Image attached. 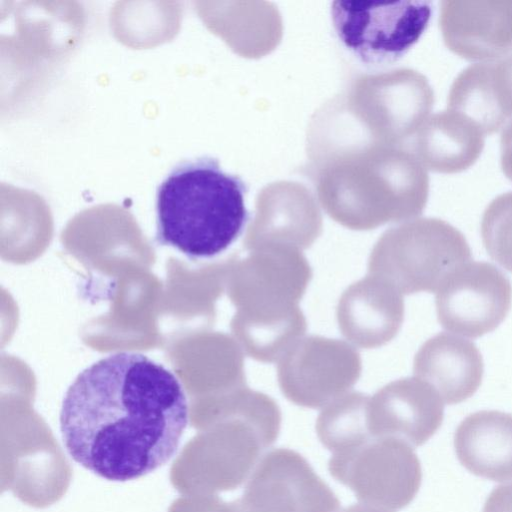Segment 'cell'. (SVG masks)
<instances>
[{
	"label": "cell",
	"instance_id": "cell-1",
	"mask_svg": "<svg viewBox=\"0 0 512 512\" xmlns=\"http://www.w3.org/2000/svg\"><path fill=\"white\" fill-rule=\"evenodd\" d=\"M188 403L176 376L135 352H118L84 369L60 411L74 461L110 481L145 476L176 453Z\"/></svg>",
	"mask_w": 512,
	"mask_h": 512
},
{
	"label": "cell",
	"instance_id": "cell-2",
	"mask_svg": "<svg viewBox=\"0 0 512 512\" xmlns=\"http://www.w3.org/2000/svg\"><path fill=\"white\" fill-rule=\"evenodd\" d=\"M247 186L212 157L185 160L156 192V239L189 258H212L242 234L249 213Z\"/></svg>",
	"mask_w": 512,
	"mask_h": 512
},
{
	"label": "cell",
	"instance_id": "cell-3",
	"mask_svg": "<svg viewBox=\"0 0 512 512\" xmlns=\"http://www.w3.org/2000/svg\"><path fill=\"white\" fill-rule=\"evenodd\" d=\"M280 423L272 400L251 396L231 423L186 445L171 470L173 485L193 495L237 489L276 442Z\"/></svg>",
	"mask_w": 512,
	"mask_h": 512
},
{
	"label": "cell",
	"instance_id": "cell-4",
	"mask_svg": "<svg viewBox=\"0 0 512 512\" xmlns=\"http://www.w3.org/2000/svg\"><path fill=\"white\" fill-rule=\"evenodd\" d=\"M428 1H334L331 18L343 46L363 65L380 68L401 59L429 25Z\"/></svg>",
	"mask_w": 512,
	"mask_h": 512
},
{
	"label": "cell",
	"instance_id": "cell-5",
	"mask_svg": "<svg viewBox=\"0 0 512 512\" xmlns=\"http://www.w3.org/2000/svg\"><path fill=\"white\" fill-rule=\"evenodd\" d=\"M328 470L363 504L387 511L410 504L422 481L421 463L412 446L395 437H371L333 453Z\"/></svg>",
	"mask_w": 512,
	"mask_h": 512
},
{
	"label": "cell",
	"instance_id": "cell-6",
	"mask_svg": "<svg viewBox=\"0 0 512 512\" xmlns=\"http://www.w3.org/2000/svg\"><path fill=\"white\" fill-rule=\"evenodd\" d=\"M233 512H335L340 501L298 452L276 448L263 455Z\"/></svg>",
	"mask_w": 512,
	"mask_h": 512
},
{
	"label": "cell",
	"instance_id": "cell-7",
	"mask_svg": "<svg viewBox=\"0 0 512 512\" xmlns=\"http://www.w3.org/2000/svg\"><path fill=\"white\" fill-rule=\"evenodd\" d=\"M391 236L393 272L407 294L436 292L457 268L472 261L464 235L442 219H418Z\"/></svg>",
	"mask_w": 512,
	"mask_h": 512
},
{
	"label": "cell",
	"instance_id": "cell-8",
	"mask_svg": "<svg viewBox=\"0 0 512 512\" xmlns=\"http://www.w3.org/2000/svg\"><path fill=\"white\" fill-rule=\"evenodd\" d=\"M511 304L510 280L489 262L470 261L460 266L435 296L440 325L469 338L495 330L508 315Z\"/></svg>",
	"mask_w": 512,
	"mask_h": 512
},
{
	"label": "cell",
	"instance_id": "cell-9",
	"mask_svg": "<svg viewBox=\"0 0 512 512\" xmlns=\"http://www.w3.org/2000/svg\"><path fill=\"white\" fill-rule=\"evenodd\" d=\"M440 29L456 55L493 61L512 52V1H443Z\"/></svg>",
	"mask_w": 512,
	"mask_h": 512
},
{
	"label": "cell",
	"instance_id": "cell-10",
	"mask_svg": "<svg viewBox=\"0 0 512 512\" xmlns=\"http://www.w3.org/2000/svg\"><path fill=\"white\" fill-rule=\"evenodd\" d=\"M443 418L444 401L439 393L416 378L396 382L368 410L373 437H395L415 447L437 432Z\"/></svg>",
	"mask_w": 512,
	"mask_h": 512
},
{
	"label": "cell",
	"instance_id": "cell-11",
	"mask_svg": "<svg viewBox=\"0 0 512 512\" xmlns=\"http://www.w3.org/2000/svg\"><path fill=\"white\" fill-rule=\"evenodd\" d=\"M448 107L485 135L504 130L512 123V54L464 69L451 85Z\"/></svg>",
	"mask_w": 512,
	"mask_h": 512
},
{
	"label": "cell",
	"instance_id": "cell-12",
	"mask_svg": "<svg viewBox=\"0 0 512 512\" xmlns=\"http://www.w3.org/2000/svg\"><path fill=\"white\" fill-rule=\"evenodd\" d=\"M414 373L448 405L461 403L478 390L484 374L477 346L460 336L441 332L429 338L414 359Z\"/></svg>",
	"mask_w": 512,
	"mask_h": 512
},
{
	"label": "cell",
	"instance_id": "cell-13",
	"mask_svg": "<svg viewBox=\"0 0 512 512\" xmlns=\"http://www.w3.org/2000/svg\"><path fill=\"white\" fill-rule=\"evenodd\" d=\"M459 462L492 481L512 480V414L481 410L465 417L454 434Z\"/></svg>",
	"mask_w": 512,
	"mask_h": 512
},
{
	"label": "cell",
	"instance_id": "cell-14",
	"mask_svg": "<svg viewBox=\"0 0 512 512\" xmlns=\"http://www.w3.org/2000/svg\"><path fill=\"white\" fill-rule=\"evenodd\" d=\"M484 143L485 134L472 120L448 109L424 123L416 140V151L428 169L453 174L472 166Z\"/></svg>",
	"mask_w": 512,
	"mask_h": 512
},
{
	"label": "cell",
	"instance_id": "cell-15",
	"mask_svg": "<svg viewBox=\"0 0 512 512\" xmlns=\"http://www.w3.org/2000/svg\"><path fill=\"white\" fill-rule=\"evenodd\" d=\"M320 442L333 453L373 437L368 426V407L360 397H352L323 411L316 423Z\"/></svg>",
	"mask_w": 512,
	"mask_h": 512
},
{
	"label": "cell",
	"instance_id": "cell-16",
	"mask_svg": "<svg viewBox=\"0 0 512 512\" xmlns=\"http://www.w3.org/2000/svg\"><path fill=\"white\" fill-rule=\"evenodd\" d=\"M481 237L489 256L512 273V192L497 196L486 207Z\"/></svg>",
	"mask_w": 512,
	"mask_h": 512
},
{
	"label": "cell",
	"instance_id": "cell-17",
	"mask_svg": "<svg viewBox=\"0 0 512 512\" xmlns=\"http://www.w3.org/2000/svg\"><path fill=\"white\" fill-rule=\"evenodd\" d=\"M483 512H512V483L495 487L485 501Z\"/></svg>",
	"mask_w": 512,
	"mask_h": 512
},
{
	"label": "cell",
	"instance_id": "cell-18",
	"mask_svg": "<svg viewBox=\"0 0 512 512\" xmlns=\"http://www.w3.org/2000/svg\"><path fill=\"white\" fill-rule=\"evenodd\" d=\"M500 159L504 174L512 181V123L502 132L500 140Z\"/></svg>",
	"mask_w": 512,
	"mask_h": 512
},
{
	"label": "cell",
	"instance_id": "cell-19",
	"mask_svg": "<svg viewBox=\"0 0 512 512\" xmlns=\"http://www.w3.org/2000/svg\"><path fill=\"white\" fill-rule=\"evenodd\" d=\"M340 512H389L367 504H353L342 509Z\"/></svg>",
	"mask_w": 512,
	"mask_h": 512
}]
</instances>
